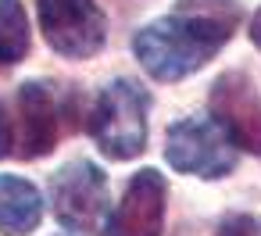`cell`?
<instances>
[{"instance_id": "6da1fadb", "label": "cell", "mask_w": 261, "mask_h": 236, "mask_svg": "<svg viewBox=\"0 0 261 236\" xmlns=\"http://www.w3.org/2000/svg\"><path fill=\"white\" fill-rule=\"evenodd\" d=\"M236 0H175V11L133 36V54L158 83H179L204 68L236 33Z\"/></svg>"}, {"instance_id": "7a4b0ae2", "label": "cell", "mask_w": 261, "mask_h": 236, "mask_svg": "<svg viewBox=\"0 0 261 236\" xmlns=\"http://www.w3.org/2000/svg\"><path fill=\"white\" fill-rule=\"evenodd\" d=\"M150 97L133 79H115L100 90L93 108V140L111 161H129L147 147Z\"/></svg>"}, {"instance_id": "3957f363", "label": "cell", "mask_w": 261, "mask_h": 236, "mask_svg": "<svg viewBox=\"0 0 261 236\" xmlns=\"http://www.w3.org/2000/svg\"><path fill=\"white\" fill-rule=\"evenodd\" d=\"M50 204L65 229L104 232L111 218L108 179L93 161H68L50 175Z\"/></svg>"}, {"instance_id": "277c9868", "label": "cell", "mask_w": 261, "mask_h": 236, "mask_svg": "<svg viewBox=\"0 0 261 236\" xmlns=\"http://www.w3.org/2000/svg\"><path fill=\"white\" fill-rule=\"evenodd\" d=\"M165 158L175 172L197 179H222L236 168V143L215 118H182L168 129Z\"/></svg>"}, {"instance_id": "5b68a950", "label": "cell", "mask_w": 261, "mask_h": 236, "mask_svg": "<svg viewBox=\"0 0 261 236\" xmlns=\"http://www.w3.org/2000/svg\"><path fill=\"white\" fill-rule=\"evenodd\" d=\"M40 29L47 47L72 61L100 54L108 40V22L97 0H40Z\"/></svg>"}, {"instance_id": "8992f818", "label": "cell", "mask_w": 261, "mask_h": 236, "mask_svg": "<svg viewBox=\"0 0 261 236\" xmlns=\"http://www.w3.org/2000/svg\"><path fill=\"white\" fill-rule=\"evenodd\" d=\"M211 118L229 133V140L261 158V97L243 72H225L211 86Z\"/></svg>"}, {"instance_id": "52a82bcc", "label": "cell", "mask_w": 261, "mask_h": 236, "mask_svg": "<svg viewBox=\"0 0 261 236\" xmlns=\"http://www.w3.org/2000/svg\"><path fill=\"white\" fill-rule=\"evenodd\" d=\"M168 182L158 168H143L129 179L122 200L115 204L104 236H161L165 229Z\"/></svg>"}, {"instance_id": "ba28073f", "label": "cell", "mask_w": 261, "mask_h": 236, "mask_svg": "<svg viewBox=\"0 0 261 236\" xmlns=\"http://www.w3.org/2000/svg\"><path fill=\"white\" fill-rule=\"evenodd\" d=\"M61 97L47 83H25L18 90V158H43L61 136Z\"/></svg>"}, {"instance_id": "9c48e42d", "label": "cell", "mask_w": 261, "mask_h": 236, "mask_svg": "<svg viewBox=\"0 0 261 236\" xmlns=\"http://www.w3.org/2000/svg\"><path fill=\"white\" fill-rule=\"evenodd\" d=\"M43 218L40 190L22 175H0V232L29 236Z\"/></svg>"}, {"instance_id": "30bf717a", "label": "cell", "mask_w": 261, "mask_h": 236, "mask_svg": "<svg viewBox=\"0 0 261 236\" xmlns=\"http://www.w3.org/2000/svg\"><path fill=\"white\" fill-rule=\"evenodd\" d=\"M33 33L22 0H0V65H18L29 54Z\"/></svg>"}, {"instance_id": "8fae6325", "label": "cell", "mask_w": 261, "mask_h": 236, "mask_svg": "<svg viewBox=\"0 0 261 236\" xmlns=\"http://www.w3.org/2000/svg\"><path fill=\"white\" fill-rule=\"evenodd\" d=\"M222 236H257V225L247 215H232L222 222Z\"/></svg>"}, {"instance_id": "7c38bea8", "label": "cell", "mask_w": 261, "mask_h": 236, "mask_svg": "<svg viewBox=\"0 0 261 236\" xmlns=\"http://www.w3.org/2000/svg\"><path fill=\"white\" fill-rule=\"evenodd\" d=\"M11 143H15V136H11V118H8L4 104H0V158L11 150Z\"/></svg>"}, {"instance_id": "4fadbf2b", "label": "cell", "mask_w": 261, "mask_h": 236, "mask_svg": "<svg viewBox=\"0 0 261 236\" xmlns=\"http://www.w3.org/2000/svg\"><path fill=\"white\" fill-rule=\"evenodd\" d=\"M250 43L254 47H261V11L254 15V22H250Z\"/></svg>"}, {"instance_id": "5bb4252c", "label": "cell", "mask_w": 261, "mask_h": 236, "mask_svg": "<svg viewBox=\"0 0 261 236\" xmlns=\"http://www.w3.org/2000/svg\"><path fill=\"white\" fill-rule=\"evenodd\" d=\"M61 236H72V232H61Z\"/></svg>"}]
</instances>
